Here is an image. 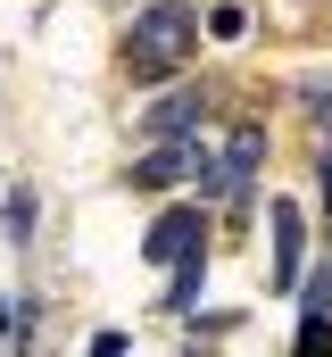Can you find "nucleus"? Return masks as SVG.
Here are the masks:
<instances>
[{"mask_svg": "<svg viewBox=\"0 0 332 357\" xmlns=\"http://www.w3.org/2000/svg\"><path fill=\"white\" fill-rule=\"evenodd\" d=\"M191 50H199V17H191L183 0H150V8L133 17V33H125V67H133V75H174Z\"/></svg>", "mask_w": 332, "mask_h": 357, "instance_id": "1", "label": "nucleus"}, {"mask_svg": "<svg viewBox=\"0 0 332 357\" xmlns=\"http://www.w3.org/2000/svg\"><path fill=\"white\" fill-rule=\"evenodd\" d=\"M257 158H266V133H257V125H241V133L225 142V158H216V167H199L208 199H241V183L257 175Z\"/></svg>", "mask_w": 332, "mask_h": 357, "instance_id": "2", "label": "nucleus"}, {"mask_svg": "<svg viewBox=\"0 0 332 357\" xmlns=\"http://www.w3.org/2000/svg\"><path fill=\"white\" fill-rule=\"evenodd\" d=\"M208 167V150L199 142H158L150 158H133V191H166V183H191Z\"/></svg>", "mask_w": 332, "mask_h": 357, "instance_id": "3", "label": "nucleus"}, {"mask_svg": "<svg viewBox=\"0 0 332 357\" xmlns=\"http://www.w3.org/2000/svg\"><path fill=\"white\" fill-rule=\"evenodd\" d=\"M191 250H199V216H191V208H166L158 225H150V241H142L150 266H174V258H191Z\"/></svg>", "mask_w": 332, "mask_h": 357, "instance_id": "4", "label": "nucleus"}, {"mask_svg": "<svg viewBox=\"0 0 332 357\" xmlns=\"http://www.w3.org/2000/svg\"><path fill=\"white\" fill-rule=\"evenodd\" d=\"M199 108H208V91H166V100H150V116H142V125H150L158 142H174V133H191V125H199Z\"/></svg>", "mask_w": 332, "mask_h": 357, "instance_id": "5", "label": "nucleus"}, {"mask_svg": "<svg viewBox=\"0 0 332 357\" xmlns=\"http://www.w3.org/2000/svg\"><path fill=\"white\" fill-rule=\"evenodd\" d=\"M274 282H299V208L274 199Z\"/></svg>", "mask_w": 332, "mask_h": 357, "instance_id": "6", "label": "nucleus"}, {"mask_svg": "<svg viewBox=\"0 0 332 357\" xmlns=\"http://www.w3.org/2000/svg\"><path fill=\"white\" fill-rule=\"evenodd\" d=\"M199 282H208V258L191 250V258H174V291H166V299H174V307H191V299H199Z\"/></svg>", "mask_w": 332, "mask_h": 357, "instance_id": "7", "label": "nucleus"}, {"mask_svg": "<svg viewBox=\"0 0 332 357\" xmlns=\"http://www.w3.org/2000/svg\"><path fill=\"white\" fill-rule=\"evenodd\" d=\"M324 349H332V316L308 307V324H299V357H324Z\"/></svg>", "mask_w": 332, "mask_h": 357, "instance_id": "8", "label": "nucleus"}, {"mask_svg": "<svg viewBox=\"0 0 332 357\" xmlns=\"http://www.w3.org/2000/svg\"><path fill=\"white\" fill-rule=\"evenodd\" d=\"M208 33H216V42H241L249 17H241V8H216V17H208Z\"/></svg>", "mask_w": 332, "mask_h": 357, "instance_id": "9", "label": "nucleus"}, {"mask_svg": "<svg viewBox=\"0 0 332 357\" xmlns=\"http://www.w3.org/2000/svg\"><path fill=\"white\" fill-rule=\"evenodd\" d=\"M308 307H316V316H332V258L316 266V282H308Z\"/></svg>", "mask_w": 332, "mask_h": 357, "instance_id": "10", "label": "nucleus"}, {"mask_svg": "<svg viewBox=\"0 0 332 357\" xmlns=\"http://www.w3.org/2000/svg\"><path fill=\"white\" fill-rule=\"evenodd\" d=\"M316 183H324V208H332V150L316 158Z\"/></svg>", "mask_w": 332, "mask_h": 357, "instance_id": "11", "label": "nucleus"}]
</instances>
